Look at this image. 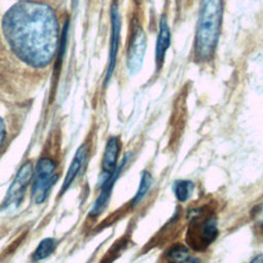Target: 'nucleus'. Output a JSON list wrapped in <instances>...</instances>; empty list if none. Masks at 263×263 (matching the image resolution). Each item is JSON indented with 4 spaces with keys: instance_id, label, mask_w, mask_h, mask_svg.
Instances as JSON below:
<instances>
[{
    "instance_id": "obj_12",
    "label": "nucleus",
    "mask_w": 263,
    "mask_h": 263,
    "mask_svg": "<svg viewBox=\"0 0 263 263\" xmlns=\"http://www.w3.org/2000/svg\"><path fill=\"white\" fill-rule=\"evenodd\" d=\"M164 257L167 263H187L190 258V252L185 245L175 243L166 250Z\"/></svg>"
},
{
    "instance_id": "obj_10",
    "label": "nucleus",
    "mask_w": 263,
    "mask_h": 263,
    "mask_svg": "<svg viewBox=\"0 0 263 263\" xmlns=\"http://www.w3.org/2000/svg\"><path fill=\"white\" fill-rule=\"evenodd\" d=\"M120 150V144L117 137H111L107 144L103 155L102 167L103 172L107 175H111L117 167V159Z\"/></svg>"
},
{
    "instance_id": "obj_7",
    "label": "nucleus",
    "mask_w": 263,
    "mask_h": 263,
    "mask_svg": "<svg viewBox=\"0 0 263 263\" xmlns=\"http://www.w3.org/2000/svg\"><path fill=\"white\" fill-rule=\"evenodd\" d=\"M111 39H110V53H109V64L106 74V81L110 79L113 74L115 65H116V58L119 47V38H120V15L116 5L112 6L111 9Z\"/></svg>"
},
{
    "instance_id": "obj_17",
    "label": "nucleus",
    "mask_w": 263,
    "mask_h": 263,
    "mask_svg": "<svg viewBox=\"0 0 263 263\" xmlns=\"http://www.w3.org/2000/svg\"><path fill=\"white\" fill-rule=\"evenodd\" d=\"M250 263H263V254L261 255H257L256 257H254Z\"/></svg>"
},
{
    "instance_id": "obj_14",
    "label": "nucleus",
    "mask_w": 263,
    "mask_h": 263,
    "mask_svg": "<svg viewBox=\"0 0 263 263\" xmlns=\"http://www.w3.org/2000/svg\"><path fill=\"white\" fill-rule=\"evenodd\" d=\"M151 184H152L151 174L147 171L143 172L142 178H141V181H140V185H139V189H138V191H137V193H136V195H135V197L133 198V201H132L133 206H136L145 197V195L147 194V192L150 189Z\"/></svg>"
},
{
    "instance_id": "obj_2",
    "label": "nucleus",
    "mask_w": 263,
    "mask_h": 263,
    "mask_svg": "<svg viewBox=\"0 0 263 263\" xmlns=\"http://www.w3.org/2000/svg\"><path fill=\"white\" fill-rule=\"evenodd\" d=\"M223 16L222 0H201L196 24L193 53L197 61L213 58L219 40Z\"/></svg>"
},
{
    "instance_id": "obj_15",
    "label": "nucleus",
    "mask_w": 263,
    "mask_h": 263,
    "mask_svg": "<svg viewBox=\"0 0 263 263\" xmlns=\"http://www.w3.org/2000/svg\"><path fill=\"white\" fill-rule=\"evenodd\" d=\"M55 248V241L52 238H45L43 239L35 250L33 254L34 261H40L48 257Z\"/></svg>"
},
{
    "instance_id": "obj_3",
    "label": "nucleus",
    "mask_w": 263,
    "mask_h": 263,
    "mask_svg": "<svg viewBox=\"0 0 263 263\" xmlns=\"http://www.w3.org/2000/svg\"><path fill=\"white\" fill-rule=\"evenodd\" d=\"M217 236L218 227L213 216L203 217L201 213L193 216L187 231V241L191 248L198 251L204 250Z\"/></svg>"
},
{
    "instance_id": "obj_16",
    "label": "nucleus",
    "mask_w": 263,
    "mask_h": 263,
    "mask_svg": "<svg viewBox=\"0 0 263 263\" xmlns=\"http://www.w3.org/2000/svg\"><path fill=\"white\" fill-rule=\"evenodd\" d=\"M4 139H5V126L2 119L0 118V148L4 142Z\"/></svg>"
},
{
    "instance_id": "obj_5",
    "label": "nucleus",
    "mask_w": 263,
    "mask_h": 263,
    "mask_svg": "<svg viewBox=\"0 0 263 263\" xmlns=\"http://www.w3.org/2000/svg\"><path fill=\"white\" fill-rule=\"evenodd\" d=\"M33 165L30 161L24 163L18 170L12 184L2 203V209H15L21 203L25 190L33 177Z\"/></svg>"
},
{
    "instance_id": "obj_8",
    "label": "nucleus",
    "mask_w": 263,
    "mask_h": 263,
    "mask_svg": "<svg viewBox=\"0 0 263 263\" xmlns=\"http://www.w3.org/2000/svg\"><path fill=\"white\" fill-rule=\"evenodd\" d=\"M128 157H129V153L126 154V155L123 157L122 161L119 163V165H117L116 170L104 180L103 186H102V189H101V193H100L99 197L97 198V200H96V202H95V204H93V206H92V210H91V212H90L91 215H98V214L101 213V211L105 208V205H106V203H107V201H108V199H109V197H110V194H111L113 185H114V183H115V181H116L118 175L120 174V172H121L123 165L125 164L126 160L128 159Z\"/></svg>"
},
{
    "instance_id": "obj_9",
    "label": "nucleus",
    "mask_w": 263,
    "mask_h": 263,
    "mask_svg": "<svg viewBox=\"0 0 263 263\" xmlns=\"http://www.w3.org/2000/svg\"><path fill=\"white\" fill-rule=\"evenodd\" d=\"M170 45H171V30H170L166 17L162 15L158 24V35H157L156 46H155V61H156L157 69L161 67Z\"/></svg>"
},
{
    "instance_id": "obj_1",
    "label": "nucleus",
    "mask_w": 263,
    "mask_h": 263,
    "mask_svg": "<svg viewBox=\"0 0 263 263\" xmlns=\"http://www.w3.org/2000/svg\"><path fill=\"white\" fill-rule=\"evenodd\" d=\"M3 31L24 62L43 67L51 61L58 44V23L45 4L36 1L14 4L3 18Z\"/></svg>"
},
{
    "instance_id": "obj_18",
    "label": "nucleus",
    "mask_w": 263,
    "mask_h": 263,
    "mask_svg": "<svg viewBox=\"0 0 263 263\" xmlns=\"http://www.w3.org/2000/svg\"><path fill=\"white\" fill-rule=\"evenodd\" d=\"M188 263H202V261L199 260L198 258H193V259H191Z\"/></svg>"
},
{
    "instance_id": "obj_6",
    "label": "nucleus",
    "mask_w": 263,
    "mask_h": 263,
    "mask_svg": "<svg viewBox=\"0 0 263 263\" xmlns=\"http://www.w3.org/2000/svg\"><path fill=\"white\" fill-rule=\"evenodd\" d=\"M146 34L140 25H135L127 52V67L132 74L141 69L146 51Z\"/></svg>"
},
{
    "instance_id": "obj_19",
    "label": "nucleus",
    "mask_w": 263,
    "mask_h": 263,
    "mask_svg": "<svg viewBox=\"0 0 263 263\" xmlns=\"http://www.w3.org/2000/svg\"><path fill=\"white\" fill-rule=\"evenodd\" d=\"M262 228H263V222H262Z\"/></svg>"
},
{
    "instance_id": "obj_11",
    "label": "nucleus",
    "mask_w": 263,
    "mask_h": 263,
    "mask_svg": "<svg viewBox=\"0 0 263 263\" xmlns=\"http://www.w3.org/2000/svg\"><path fill=\"white\" fill-rule=\"evenodd\" d=\"M86 151L87 150H86V147L84 145L81 146L77 150V152H76V154H75V156H74V158H73V160H72V162H71V164L69 166V170H68V172L66 174L65 180L63 182L62 191H61L62 193L65 192L70 187V185L73 183V181L75 180L77 174L79 173V171H80V168H81V166H82V164H83V162L85 160Z\"/></svg>"
},
{
    "instance_id": "obj_4",
    "label": "nucleus",
    "mask_w": 263,
    "mask_h": 263,
    "mask_svg": "<svg viewBox=\"0 0 263 263\" xmlns=\"http://www.w3.org/2000/svg\"><path fill=\"white\" fill-rule=\"evenodd\" d=\"M55 164L49 158H42L38 161L34 172V183L32 197L36 203H42L54 183L57 176L54 174Z\"/></svg>"
},
{
    "instance_id": "obj_13",
    "label": "nucleus",
    "mask_w": 263,
    "mask_h": 263,
    "mask_svg": "<svg viewBox=\"0 0 263 263\" xmlns=\"http://www.w3.org/2000/svg\"><path fill=\"white\" fill-rule=\"evenodd\" d=\"M193 183L188 180H178L174 184V192L179 201H186L193 192Z\"/></svg>"
}]
</instances>
